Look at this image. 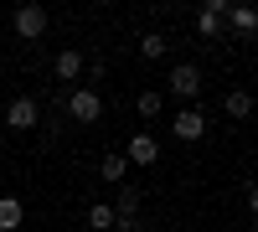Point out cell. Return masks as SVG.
Returning <instances> with one entry per match:
<instances>
[{"instance_id":"14","label":"cell","mask_w":258,"mask_h":232,"mask_svg":"<svg viewBox=\"0 0 258 232\" xmlns=\"http://www.w3.org/2000/svg\"><path fill=\"white\" fill-rule=\"evenodd\" d=\"M227 114H232V119H248V114H253V93L232 88V93H227Z\"/></svg>"},{"instance_id":"1","label":"cell","mask_w":258,"mask_h":232,"mask_svg":"<svg viewBox=\"0 0 258 232\" xmlns=\"http://www.w3.org/2000/svg\"><path fill=\"white\" fill-rule=\"evenodd\" d=\"M165 88L176 93V98H181V109H186V103L202 93V67H191V62H176V67L165 72Z\"/></svg>"},{"instance_id":"7","label":"cell","mask_w":258,"mask_h":232,"mask_svg":"<svg viewBox=\"0 0 258 232\" xmlns=\"http://www.w3.org/2000/svg\"><path fill=\"white\" fill-rule=\"evenodd\" d=\"M124 160H129V165H155V160H160L155 134H135V139H129V150H124Z\"/></svg>"},{"instance_id":"3","label":"cell","mask_w":258,"mask_h":232,"mask_svg":"<svg viewBox=\"0 0 258 232\" xmlns=\"http://www.w3.org/2000/svg\"><path fill=\"white\" fill-rule=\"evenodd\" d=\"M11 26H16L21 41H36L41 31H47V6H21V11L11 16Z\"/></svg>"},{"instance_id":"8","label":"cell","mask_w":258,"mask_h":232,"mask_svg":"<svg viewBox=\"0 0 258 232\" xmlns=\"http://www.w3.org/2000/svg\"><path fill=\"white\" fill-rule=\"evenodd\" d=\"M109 206H114V217H140L145 196H140V186H129V181H124V186H119V196H114Z\"/></svg>"},{"instance_id":"11","label":"cell","mask_w":258,"mask_h":232,"mask_svg":"<svg viewBox=\"0 0 258 232\" xmlns=\"http://www.w3.org/2000/svg\"><path fill=\"white\" fill-rule=\"evenodd\" d=\"M227 16H232V26H238V36H253L258 31V11L253 6H232Z\"/></svg>"},{"instance_id":"9","label":"cell","mask_w":258,"mask_h":232,"mask_svg":"<svg viewBox=\"0 0 258 232\" xmlns=\"http://www.w3.org/2000/svg\"><path fill=\"white\" fill-rule=\"evenodd\" d=\"M52 72H57L62 83H73V78L83 72V52H57V62H52Z\"/></svg>"},{"instance_id":"4","label":"cell","mask_w":258,"mask_h":232,"mask_svg":"<svg viewBox=\"0 0 258 232\" xmlns=\"http://www.w3.org/2000/svg\"><path fill=\"white\" fill-rule=\"evenodd\" d=\"M103 114V103H98V93L93 88H78L73 98H68V119H78V124H93Z\"/></svg>"},{"instance_id":"5","label":"cell","mask_w":258,"mask_h":232,"mask_svg":"<svg viewBox=\"0 0 258 232\" xmlns=\"http://www.w3.org/2000/svg\"><path fill=\"white\" fill-rule=\"evenodd\" d=\"M170 134L176 139H202L207 134V114L202 109H181L176 119H170Z\"/></svg>"},{"instance_id":"13","label":"cell","mask_w":258,"mask_h":232,"mask_svg":"<svg viewBox=\"0 0 258 232\" xmlns=\"http://www.w3.org/2000/svg\"><path fill=\"white\" fill-rule=\"evenodd\" d=\"M165 52H170V41H165V36H155V31H150V36L140 41V57H145V62H160Z\"/></svg>"},{"instance_id":"15","label":"cell","mask_w":258,"mask_h":232,"mask_svg":"<svg viewBox=\"0 0 258 232\" xmlns=\"http://www.w3.org/2000/svg\"><path fill=\"white\" fill-rule=\"evenodd\" d=\"M98 171H103V181L124 186V171H129V160H124V155H103V165H98Z\"/></svg>"},{"instance_id":"10","label":"cell","mask_w":258,"mask_h":232,"mask_svg":"<svg viewBox=\"0 0 258 232\" xmlns=\"http://www.w3.org/2000/svg\"><path fill=\"white\" fill-rule=\"evenodd\" d=\"M21 217H26V212H21V201H16V196H0V232H16Z\"/></svg>"},{"instance_id":"2","label":"cell","mask_w":258,"mask_h":232,"mask_svg":"<svg viewBox=\"0 0 258 232\" xmlns=\"http://www.w3.org/2000/svg\"><path fill=\"white\" fill-rule=\"evenodd\" d=\"M36 124H41V103H36V98L21 93V98H11V103H6V129L26 134V129H36Z\"/></svg>"},{"instance_id":"12","label":"cell","mask_w":258,"mask_h":232,"mask_svg":"<svg viewBox=\"0 0 258 232\" xmlns=\"http://www.w3.org/2000/svg\"><path fill=\"white\" fill-rule=\"evenodd\" d=\"M135 109H140V119H160V109H165V98H160L155 88H145V93L135 98Z\"/></svg>"},{"instance_id":"6","label":"cell","mask_w":258,"mask_h":232,"mask_svg":"<svg viewBox=\"0 0 258 232\" xmlns=\"http://www.w3.org/2000/svg\"><path fill=\"white\" fill-rule=\"evenodd\" d=\"M227 11H232L227 0H207V6H202V16H197V31L217 41V36H222V16H227Z\"/></svg>"},{"instance_id":"16","label":"cell","mask_w":258,"mask_h":232,"mask_svg":"<svg viewBox=\"0 0 258 232\" xmlns=\"http://www.w3.org/2000/svg\"><path fill=\"white\" fill-rule=\"evenodd\" d=\"M88 227H98V232H109V227H114V206H109V201H98V206H88Z\"/></svg>"}]
</instances>
